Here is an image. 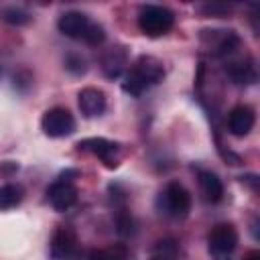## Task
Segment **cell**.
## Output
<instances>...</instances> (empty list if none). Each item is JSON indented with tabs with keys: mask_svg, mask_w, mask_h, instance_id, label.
Instances as JSON below:
<instances>
[{
	"mask_svg": "<svg viewBox=\"0 0 260 260\" xmlns=\"http://www.w3.org/2000/svg\"><path fill=\"white\" fill-rule=\"evenodd\" d=\"M162 77H165L162 61L152 55H140L134 61V65L124 73L122 89L132 98H140L148 87L160 83Z\"/></svg>",
	"mask_w": 260,
	"mask_h": 260,
	"instance_id": "6da1fadb",
	"label": "cell"
},
{
	"mask_svg": "<svg viewBox=\"0 0 260 260\" xmlns=\"http://www.w3.org/2000/svg\"><path fill=\"white\" fill-rule=\"evenodd\" d=\"M57 28L61 35L73 39V41H83L85 45H102L106 41V30L102 24L89 20V16H85L83 12L77 10H69L63 12L57 20Z\"/></svg>",
	"mask_w": 260,
	"mask_h": 260,
	"instance_id": "7a4b0ae2",
	"label": "cell"
},
{
	"mask_svg": "<svg viewBox=\"0 0 260 260\" xmlns=\"http://www.w3.org/2000/svg\"><path fill=\"white\" fill-rule=\"evenodd\" d=\"M156 209H158V213H162L167 217L183 219L191 211V195H189V191L181 183L171 181L158 193V197H156Z\"/></svg>",
	"mask_w": 260,
	"mask_h": 260,
	"instance_id": "3957f363",
	"label": "cell"
},
{
	"mask_svg": "<svg viewBox=\"0 0 260 260\" xmlns=\"http://www.w3.org/2000/svg\"><path fill=\"white\" fill-rule=\"evenodd\" d=\"M175 24V14L167 6L160 4H146L138 12V28L146 37H160L169 32Z\"/></svg>",
	"mask_w": 260,
	"mask_h": 260,
	"instance_id": "277c9868",
	"label": "cell"
},
{
	"mask_svg": "<svg viewBox=\"0 0 260 260\" xmlns=\"http://www.w3.org/2000/svg\"><path fill=\"white\" fill-rule=\"evenodd\" d=\"M209 254L213 260H230L238 246V232L232 223H217L207 236Z\"/></svg>",
	"mask_w": 260,
	"mask_h": 260,
	"instance_id": "5b68a950",
	"label": "cell"
},
{
	"mask_svg": "<svg viewBox=\"0 0 260 260\" xmlns=\"http://www.w3.org/2000/svg\"><path fill=\"white\" fill-rule=\"evenodd\" d=\"M41 128L49 138H65L75 132V118L67 108H51L41 118Z\"/></svg>",
	"mask_w": 260,
	"mask_h": 260,
	"instance_id": "8992f818",
	"label": "cell"
},
{
	"mask_svg": "<svg viewBox=\"0 0 260 260\" xmlns=\"http://www.w3.org/2000/svg\"><path fill=\"white\" fill-rule=\"evenodd\" d=\"M201 43L217 57L228 59L236 55L242 47L240 37L234 30H203L201 32Z\"/></svg>",
	"mask_w": 260,
	"mask_h": 260,
	"instance_id": "52a82bcc",
	"label": "cell"
},
{
	"mask_svg": "<svg viewBox=\"0 0 260 260\" xmlns=\"http://www.w3.org/2000/svg\"><path fill=\"white\" fill-rule=\"evenodd\" d=\"M49 256L53 260H75L79 256V242L71 228L59 225L53 232L49 244Z\"/></svg>",
	"mask_w": 260,
	"mask_h": 260,
	"instance_id": "ba28073f",
	"label": "cell"
},
{
	"mask_svg": "<svg viewBox=\"0 0 260 260\" xmlns=\"http://www.w3.org/2000/svg\"><path fill=\"white\" fill-rule=\"evenodd\" d=\"M79 150H87L91 154H95L108 169H116L120 165V146L108 138L102 136H93V138H83L77 142Z\"/></svg>",
	"mask_w": 260,
	"mask_h": 260,
	"instance_id": "9c48e42d",
	"label": "cell"
},
{
	"mask_svg": "<svg viewBox=\"0 0 260 260\" xmlns=\"http://www.w3.org/2000/svg\"><path fill=\"white\" fill-rule=\"evenodd\" d=\"M47 201L55 211H67L77 201V187L69 181H55L47 189Z\"/></svg>",
	"mask_w": 260,
	"mask_h": 260,
	"instance_id": "30bf717a",
	"label": "cell"
},
{
	"mask_svg": "<svg viewBox=\"0 0 260 260\" xmlns=\"http://www.w3.org/2000/svg\"><path fill=\"white\" fill-rule=\"evenodd\" d=\"M236 55H232V57L225 59V73H228V77L234 83H238V85L256 83L258 75H256V67H254L252 59H240Z\"/></svg>",
	"mask_w": 260,
	"mask_h": 260,
	"instance_id": "8fae6325",
	"label": "cell"
},
{
	"mask_svg": "<svg viewBox=\"0 0 260 260\" xmlns=\"http://www.w3.org/2000/svg\"><path fill=\"white\" fill-rule=\"evenodd\" d=\"M126 65H128V51L122 45H114L102 55V73L108 79H118L124 73Z\"/></svg>",
	"mask_w": 260,
	"mask_h": 260,
	"instance_id": "7c38bea8",
	"label": "cell"
},
{
	"mask_svg": "<svg viewBox=\"0 0 260 260\" xmlns=\"http://www.w3.org/2000/svg\"><path fill=\"white\" fill-rule=\"evenodd\" d=\"M77 106L85 118H95L106 112V93L98 87H83L77 93Z\"/></svg>",
	"mask_w": 260,
	"mask_h": 260,
	"instance_id": "4fadbf2b",
	"label": "cell"
},
{
	"mask_svg": "<svg viewBox=\"0 0 260 260\" xmlns=\"http://www.w3.org/2000/svg\"><path fill=\"white\" fill-rule=\"evenodd\" d=\"M254 122H256L254 110L250 106H244V104L232 108L228 114V130H230V134H234L238 138L250 134V130L254 128Z\"/></svg>",
	"mask_w": 260,
	"mask_h": 260,
	"instance_id": "5bb4252c",
	"label": "cell"
},
{
	"mask_svg": "<svg viewBox=\"0 0 260 260\" xmlns=\"http://www.w3.org/2000/svg\"><path fill=\"white\" fill-rule=\"evenodd\" d=\"M197 183H199V191L207 203H219L223 199V183L213 171H199Z\"/></svg>",
	"mask_w": 260,
	"mask_h": 260,
	"instance_id": "9a60e30c",
	"label": "cell"
},
{
	"mask_svg": "<svg viewBox=\"0 0 260 260\" xmlns=\"http://www.w3.org/2000/svg\"><path fill=\"white\" fill-rule=\"evenodd\" d=\"M22 197H24V191L20 185H16V183L0 185V211L16 207L22 201Z\"/></svg>",
	"mask_w": 260,
	"mask_h": 260,
	"instance_id": "2e32d148",
	"label": "cell"
},
{
	"mask_svg": "<svg viewBox=\"0 0 260 260\" xmlns=\"http://www.w3.org/2000/svg\"><path fill=\"white\" fill-rule=\"evenodd\" d=\"M87 260H132L130 250L124 244H116L110 248H102V250H91Z\"/></svg>",
	"mask_w": 260,
	"mask_h": 260,
	"instance_id": "e0dca14e",
	"label": "cell"
},
{
	"mask_svg": "<svg viewBox=\"0 0 260 260\" xmlns=\"http://www.w3.org/2000/svg\"><path fill=\"white\" fill-rule=\"evenodd\" d=\"M134 230H136L134 217H132L130 211L122 205V207L118 209V213H116V232H118L122 238H126V236H132Z\"/></svg>",
	"mask_w": 260,
	"mask_h": 260,
	"instance_id": "ac0fdd59",
	"label": "cell"
},
{
	"mask_svg": "<svg viewBox=\"0 0 260 260\" xmlns=\"http://www.w3.org/2000/svg\"><path fill=\"white\" fill-rule=\"evenodd\" d=\"M63 67H65L67 73L79 77V75H85V71H87V61H85V57H81L79 53H69V55H65V59H63Z\"/></svg>",
	"mask_w": 260,
	"mask_h": 260,
	"instance_id": "d6986e66",
	"label": "cell"
},
{
	"mask_svg": "<svg viewBox=\"0 0 260 260\" xmlns=\"http://www.w3.org/2000/svg\"><path fill=\"white\" fill-rule=\"evenodd\" d=\"M2 18L8 22V24H14V26H20V24H28L32 20L30 12H26L24 8H18V6H10V8H4L2 10Z\"/></svg>",
	"mask_w": 260,
	"mask_h": 260,
	"instance_id": "ffe728a7",
	"label": "cell"
},
{
	"mask_svg": "<svg viewBox=\"0 0 260 260\" xmlns=\"http://www.w3.org/2000/svg\"><path fill=\"white\" fill-rule=\"evenodd\" d=\"M154 250L158 252V258L171 260V258L177 254V244H175L173 240H160V242H156Z\"/></svg>",
	"mask_w": 260,
	"mask_h": 260,
	"instance_id": "44dd1931",
	"label": "cell"
},
{
	"mask_svg": "<svg viewBox=\"0 0 260 260\" xmlns=\"http://www.w3.org/2000/svg\"><path fill=\"white\" fill-rule=\"evenodd\" d=\"M199 12L203 16H225L230 12V6H225V4H203V6H199Z\"/></svg>",
	"mask_w": 260,
	"mask_h": 260,
	"instance_id": "7402d4cb",
	"label": "cell"
},
{
	"mask_svg": "<svg viewBox=\"0 0 260 260\" xmlns=\"http://www.w3.org/2000/svg\"><path fill=\"white\" fill-rule=\"evenodd\" d=\"M240 181L246 183V185H250L254 193L258 191V177H256V175H244V177H240Z\"/></svg>",
	"mask_w": 260,
	"mask_h": 260,
	"instance_id": "603a6c76",
	"label": "cell"
},
{
	"mask_svg": "<svg viewBox=\"0 0 260 260\" xmlns=\"http://www.w3.org/2000/svg\"><path fill=\"white\" fill-rule=\"evenodd\" d=\"M244 260H260V252H248L246 256H244Z\"/></svg>",
	"mask_w": 260,
	"mask_h": 260,
	"instance_id": "cb8c5ba5",
	"label": "cell"
},
{
	"mask_svg": "<svg viewBox=\"0 0 260 260\" xmlns=\"http://www.w3.org/2000/svg\"><path fill=\"white\" fill-rule=\"evenodd\" d=\"M150 260H165V258H158V256H154V258H150Z\"/></svg>",
	"mask_w": 260,
	"mask_h": 260,
	"instance_id": "d4e9b609",
	"label": "cell"
},
{
	"mask_svg": "<svg viewBox=\"0 0 260 260\" xmlns=\"http://www.w3.org/2000/svg\"><path fill=\"white\" fill-rule=\"evenodd\" d=\"M0 75H2V71H0Z\"/></svg>",
	"mask_w": 260,
	"mask_h": 260,
	"instance_id": "484cf974",
	"label": "cell"
}]
</instances>
